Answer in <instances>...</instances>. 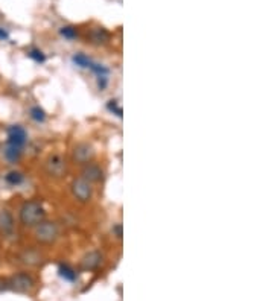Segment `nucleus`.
Returning a JSON list of instances; mask_svg holds the SVG:
<instances>
[{
	"label": "nucleus",
	"mask_w": 274,
	"mask_h": 301,
	"mask_svg": "<svg viewBox=\"0 0 274 301\" xmlns=\"http://www.w3.org/2000/svg\"><path fill=\"white\" fill-rule=\"evenodd\" d=\"M30 117H32L35 122H44V120H46V113L40 107H32V108H30Z\"/></svg>",
	"instance_id": "obj_17"
},
{
	"label": "nucleus",
	"mask_w": 274,
	"mask_h": 301,
	"mask_svg": "<svg viewBox=\"0 0 274 301\" xmlns=\"http://www.w3.org/2000/svg\"><path fill=\"white\" fill-rule=\"evenodd\" d=\"M0 231L11 236L14 231V218L8 210H0Z\"/></svg>",
	"instance_id": "obj_11"
},
{
	"label": "nucleus",
	"mask_w": 274,
	"mask_h": 301,
	"mask_svg": "<svg viewBox=\"0 0 274 301\" xmlns=\"http://www.w3.org/2000/svg\"><path fill=\"white\" fill-rule=\"evenodd\" d=\"M44 169H46V173L53 176V178H61L64 176L66 172H67V163H66V158L59 154H53L50 155L46 163H44Z\"/></svg>",
	"instance_id": "obj_3"
},
{
	"label": "nucleus",
	"mask_w": 274,
	"mask_h": 301,
	"mask_svg": "<svg viewBox=\"0 0 274 301\" xmlns=\"http://www.w3.org/2000/svg\"><path fill=\"white\" fill-rule=\"evenodd\" d=\"M113 231H116V236L120 239V236H122V227H120V225H116V227L113 228Z\"/></svg>",
	"instance_id": "obj_25"
},
{
	"label": "nucleus",
	"mask_w": 274,
	"mask_h": 301,
	"mask_svg": "<svg viewBox=\"0 0 274 301\" xmlns=\"http://www.w3.org/2000/svg\"><path fill=\"white\" fill-rule=\"evenodd\" d=\"M102 176H104L102 169L95 163H87L81 170V178H84L85 181H88L90 184L91 183H99L102 179Z\"/></svg>",
	"instance_id": "obj_8"
},
{
	"label": "nucleus",
	"mask_w": 274,
	"mask_h": 301,
	"mask_svg": "<svg viewBox=\"0 0 274 301\" xmlns=\"http://www.w3.org/2000/svg\"><path fill=\"white\" fill-rule=\"evenodd\" d=\"M90 70L93 72L96 76H108V73H110V70L107 67H104L101 64H95V63L90 66Z\"/></svg>",
	"instance_id": "obj_19"
},
{
	"label": "nucleus",
	"mask_w": 274,
	"mask_h": 301,
	"mask_svg": "<svg viewBox=\"0 0 274 301\" xmlns=\"http://www.w3.org/2000/svg\"><path fill=\"white\" fill-rule=\"evenodd\" d=\"M9 291V280L8 279H0V292Z\"/></svg>",
	"instance_id": "obj_23"
},
{
	"label": "nucleus",
	"mask_w": 274,
	"mask_h": 301,
	"mask_svg": "<svg viewBox=\"0 0 274 301\" xmlns=\"http://www.w3.org/2000/svg\"><path fill=\"white\" fill-rule=\"evenodd\" d=\"M59 230L55 222L43 221L38 225H35V237L41 244H53L58 239Z\"/></svg>",
	"instance_id": "obj_2"
},
{
	"label": "nucleus",
	"mask_w": 274,
	"mask_h": 301,
	"mask_svg": "<svg viewBox=\"0 0 274 301\" xmlns=\"http://www.w3.org/2000/svg\"><path fill=\"white\" fill-rule=\"evenodd\" d=\"M108 110H110L113 114H116L117 117H122V108L117 105V101H110V102H108Z\"/></svg>",
	"instance_id": "obj_21"
},
{
	"label": "nucleus",
	"mask_w": 274,
	"mask_h": 301,
	"mask_svg": "<svg viewBox=\"0 0 274 301\" xmlns=\"http://www.w3.org/2000/svg\"><path fill=\"white\" fill-rule=\"evenodd\" d=\"M23 262L27 263V265H38L40 263V256L34 251H29V253H24L23 254Z\"/></svg>",
	"instance_id": "obj_18"
},
{
	"label": "nucleus",
	"mask_w": 274,
	"mask_h": 301,
	"mask_svg": "<svg viewBox=\"0 0 274 301\" xmlns=\"http://www.w3.org/2000/svg\"><path fill=\"white\" fill-rule=\"evenodd\" d=\"M32 288H34V280L26 273H18L9 279V289H12L15 292H21V294L29 292Z\"/></svg>",
	"instance_id": "obj_6"
},
{
	"label": "nucleus",
	"mask_w": 274,
	"mask_h": 301,
	"mask_svg": "<svg viewBox=\"0 0 274 301\" xmlns=\"http://www.w3.org/2000/svg\"><path fill=\"white\" fill-rule=\"evenodd\" d=\"M108 84V76H98V87L99 90H104Z\"/></svg>",
	"instance_id": "obj_22"
},
{
	"label": "nucleus",
	"mask_w": 274,
	"mask_h": 301,
	"mask_svg": "<svg viewBox=\"0 0 274 301\" xmlns=\"http://www.w3.org/2000/svg\"><path fill=\"white\" fill-rule=\"evenodd\" d=\"M27 140V133L21 125H12L8 128V143L23 148Z\"/></svg>",
	"instance_id": "obj_7"
},
{
	"label": "nucleus",
	"mask_w": 274,
	"mask_h": 301,
	"mask_svg": "<svg viewBox=\"0 0 274 301\" xmlns=\"http://www.w3.org/2000/svg\"><path fill=\"white\" fill-rule=\"evenodd\" d=\"M29 56L32 58L35 63H44V61H46V55H44L41 50H38V49L29 50Z\"/></svg>",
	"instance_id": "obj_20"
},
{
	"label": "nucleus",
	"mask_w": 274,
	"mask_h": 301,
	"mask_svg": "<svg viewBox=\"0 0 274 301\" xmlns=\"http://www.w3.org/2000/svg\"><path fill=\"white\" fill-rule=\"evenodd\" d=\"M20 222L24 227H35L40 222L44 221L46 218V210L43 207V204L40 201L35 199H29L26 202H23V205L20 207Z\"/></svg>",
	"instance_id": "obj_1"
},
{
	"label": "nucleus",
	"mask_w": 274,
	"mask_h": 301,
	"mask_svg": "<svg viewBox=\"0 0 274 301\" xmlns=\"http://www.w3.org/2000/svg\"><path fill=\"white\" fill-rule=\"evenodd\" d=\"M70 189H72L73 196L79 202H88L91 199V196H93V187H91V184L81 176L73 179Z\"/></svg>",
	"instance_id": "obj_4"
},
{
	"label": "nucleus",
	"mask_w": 274,
	"mask_h": 301,
	"mask_svg": "<svg viewBox=\"0 0 274 301\" xmlns=\"http://www.w3.org/2000/svg\"><path fill=\"white\" fill-rule=\"evenodd\" d=\"M101 260H102V256H101L99 251H90L82 257L81 268L85 269V271H93L101 265Z\"/></svg>",
	"instance_id": "obj_10"
},
{
	"label": "nucleus",
	"mask_w": 274,
	"mask_h": 301,
	"mask_svg": "<svg viewBox=\"0 0 274 301\" xmlns=\"http://www.w3.org/2000/svg\"><path fill=\"white\" fill-rule=\"evenodd\" d=\"M87 38H88V41H90L91 44H95V46H104V44H107V43L110 41L111 35H110V32L107 31L105 27L96 26V27H91V29H90V32H88Z\"/></svg>",
	"instance_id": "obj_9"
},
{
	"label": "nucleus",
	"mask_w": 274,
	"mask_h": 301,
	"mask_svg": "<svg viewBox=\"0 0 274 301\" xmlns=\"http://www.w3.org/2000/svg\"><path fill=\"white\" fill-rule=\"evenodd\" d=\"M8 38H9L8 32L5 31L3 27H0V40H8Z\"/></svg>",
	"instance_id": "obj_24"
},
{
	"label": "nucleus",
	"mask_w": 274,
	"mask_h": 301,
	"mask_svg": "<svg viewBox=\"0 0 274 301\" xmlns=\"http://www.w3.org/2000/svg\"><path fill=\"white\" fill-rule=\"evenodd\" d=\"M73 63L78 67H81V69H90V66L93 64V61H91V59L87 55H84V53H76L73 56Z\"/></svg>",
	"instance_id": "obj_15"
},
{
	"label": "nucleus",
	"mask_w": 274,
	"mask_h": 301,
	"mask_svg": "<svg viewBox=\"0 0 274 301\" xmlns=\"http://www.w3.org/2000/svg\"><path fill=\"white\" fill-rule=\"evenodd\" d=\"M21 154H23V148L14 146L9 143H6V146L3 148V155L9 163H17L21 158Z\"/></svg>",
	"instance_id": "obj_12"
},
{
	"label": "nucleus",
	"mask_w": 274,
	"mask_h": 301,
	"mask_svg": "<svg viewBox=\"0 0 274 301\" xmlns=\"http://www.w3.org/2000/svg\"><path fill=\"white\" fill-rule=\"evenodd\" d=\"M5 181L9 184V186H18L24 181V175L18 170H11L5 175Z\"/></svg>",
	"instance_id": "obj_13"
},
{
	"label": "nucleus",
	"mask_w": 274,
	"mask_h": 301,
	"mask_svg": "<svg viewBox=\"0 0 274 301\" xmlns=\"http://www.w3.org/2000/svg\"><path fill=\"white\" fill-rule=\"evenodd\" d=\"M58 273H59L61 277H63L64 280H67V282H75L76 280V273L69 265H59Z\"/></svg>",
	"instance_id": "obj_14"
},
{
	"label": "nucleus",
	"mask_w": 274,
	"mask_h": 301,
	"mask_svg": "<svg viewBox=\"0 0 274 301\" xmlns=\"http://www.w3.org/2000/svg\"><path fill=\"white\" fill-rule=\"evenodd\" d=\"M72 158L78 164H87L95 158V149L90 143H78L72 150Z\"/></svg>",
	"instance_id": "obj_5"
},
{
	"label": "nucleus",
	"mask_w": 274,
	"mask_h": 301,
	"mask_svg": "<svg viewBox=\"0 0 274 301\" xmlns=\"http://www.w3.org/2000/svg\"><path fill=\"white\" fill-rule=\"evenodd\" d=\"M59 34L63 35L64 38H67V40H73V38L78 37V31H76V27H73V26H63L59 29Z\"/></svg>",
	"instance_id": "obj_16"
}]
</instances>
